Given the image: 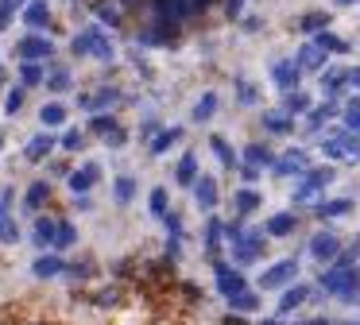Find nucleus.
<instances>
[{"mask_svg": "<svg viewBox=\"0 0 360 325\" xmlns=\"http://www.w3.org/2000/svg\"><path fill=\"white\" fill-rule=\"evenodd\" d=\"M294 275H299V264H294V259H283V264L272 267V271H263L260 286H283V283H291Z\"/></svg>", "mask_w": 360, "mask_h": 325, "instance_id": "nucleus-1", "label": "nucleus"}, {"mask_svg": "<svg viewBox=\"0 0 360 325\" xmlns=\"http://www.w3.org/2000/svg\"><path fill=\"white\" fill-rule=\"evenodd\" d=\"M337 237H333V233H318V237H314V244H310V252H314V259H333L337 256Z\"/></svg>", "mask_w": 360, "mask_h": 325, "instance_id": "nucleus-2", "label": "nucleus"}, {"mask_svg": "<svg viewBox=\"0 0 360 325\" xmlns=\"http://www.w3.org/2000/svg\"><path fill=\"white\" fill-rule=\"evenodd\" d=\"M217 286H221V295H240L244 290V279H240V271H229V267H217Z\"/></svg>", "mask_w": 360, "mask_h": 325, "instance_id": "nucleus-3", "label": "nucleus"}, {"mask_svg": "<svg viewBox=\"0 0 360 325\" xmlns=\"http://www.w3.org/2000/svg\"><path fill=\"white\" fill-rule=\"evenodd\" d=\"M306 298H310V286H291V290L279 298V314H291V310H299Z\"/></svg>", "mask_w": 360, "mask_h": 325, "instance_id": "nucleus-4", "label": "nucleus"}, {"mask_svg": "<svg viewBox=\"0 0 360 325\" xmlns=\"http://www.w3.org/2000/svg\"><path fill=\"white\" fill-rule=\"evenodd\" d=\"M59 271H62L59 256H39V259H35V275H39V279H50V275H59Z\"/></svg>", "mask_w": 360, "mask_h": 325, "instance_id": "nucleus-5", "label": "nucleus"}, {"mask_svg": "<svg viewBox=\"0 0 360 325\" xmlns=\"http://www.w3.org/2000/svg\"><path fill=\"white\" fill-rule=\"evenodd\" d=\"M23 20H28L31 28H43V23L50 20V12H47V4H43V0H35V4H28V12H23Z\"/></svg>", "mask_w": 360, "mask_h": 325, "instance_id": "nucleus-6", "label": "nucleus"}, {"mask_svg": "<svg viewBox=\"0 0 360 325\" xmlns=\"http://www.w3.org/2000/svg\"><path fill=\"white\" fill-rule=\"evenodd\" d=\"M55 237H59V225H55V221H39V225H35V244L39 248L55 244Z\"/></svg>", "mask_w": 360, "mask_h": 325, "instance_id": "nucleus-7", "label": "nucleus"}, {"mask_svg": "<svg viewBox=\"0 0 360 325\" xmlns=\"http://www.w3.org/2000/svg\"><path fill=\"white\" fill-rule=\"evenodd\" d=\"M20 50L28 55V59H43V55H50V43L47 39H23Z\"/></svg>", "mask_w": 360, "mask_h": 325, "instance_id": "nucleus-8", "label": "nucleus"}, {"mask_svg": "<svg viewBox=\"0 0 360 325\" xmlns=\"http://www.w3.org/2000/svg\"><path fill=\"white\" fill-rule=\"evenodd\" d=\"M291 228H294V217L291 213H279V217L267 221V233H272V237H283V233H291Z\"/></svg>", "mask_w": 360, "mask_h": 325, "instance_id": "nucleus-9", "label": "nucleus"}, {"mask_svg": "<svg viewBox=\"0 0 360 325\" xmlns=\"http://www.w3.org/2000/svg\"><path fill=\"white\" fill-rule=\"evenodd\" d=\"M229 306H233V310H244V314H252V310H256L260 302H256V295L240 290V295H233V298H229Z\"/></svg>", "mask_w": 360, "mask_h": 325, "instance_id": "nucleus-10", "label": "nucleus"}, {"mask_svg": "<svg viewBox=\"0 0 360 325\" xmlns=\"http://www.w3.org/2000/svg\"><path fill=\"white\" fill-rule=\"evenodd\" d=\"M50 144H55L50 136H35V139H31V148H28V159H43L50 151Z\"/></svg>", "mask_w": 360, "mask_h": 325, "instance_id": "nucleus-11", "label": "nucleus"}, {"mask_svg": "<svg viewBox=\"0 0 360 325\" xmlns=\"http://www.w3.org/2000/svg\"><path fill=\"white\" fill-rule=\"evenodd\" d=\"M16 237H20V228H16V221H8V217H4V209H0V240H4V244H12Z\"/></svg>", "mask_w": 360, "mask_h": 325, "instance_id": "nucleus-12", "label": "nucleus"}, {"mask_svg": "<svg viewBox=\"0 0 360 325\" xmlns=\"http://www.w3.org/2000/svg\"><path fill=\"white\" fill-rule=\"evenodd\" d=\"M93 178H97V167H86V170H78V175L70 178V186H74V190H86V186H93Z\"/></svg>", "mask_w": 360, "mask_h": 325, "instance_id": "nucleus-13", "label": "nucleus"}, {"mask_svg": "<svg viewBox=\"0 0 360 325\" xmlns=\"http://www.w3.org/2000/svg\"><path fill=\"white\" fill-rule=\"evenodd\" d=\"M47 194H50V190H47V182H35V186L28 190V206H31V209H39L43 201H47Z\"/></svg>", "mask_w": 360, "mask_h": 325, "instance_id": "nucleus-14", "label": "nucleus"}, {"mask_svg": "<svg viewBox=\"0 0 360 325\" xmlns=\"http://www.w3.org/2000/svg\"><path fill=\"white\" fill-rule=\"evenodd\" d=\"M62 120H66L62 105H43V124H62Z\"/></svg>", "mask_w": 360, "mask_h": 325, "instance_id": "nucleus-15", "label": "nucleus"}, {"mask_svg": "<svg viewBox=\"0 0 360 325\" xmlns=\"http://www.w3.org/2000/svg\"><path fill=\"white\" fill-rule=\"evenodd\" d=\"M214 105H217V97H214V93H209V97H205V101H198V105H194V120H205V117H214Z\"/></svg>", "mask_w": 360, "mask_h": 325, "instance_id": "nucleus-16", "label": "nucleus"}, {"mask_svg": "<svg viewBox=\"0 0 360 325\" xmlns=\"http://www.w3.org/2000/svg\"><path fill=\"white\" fill-rule=\"evenodd\" d=\"M74 240H78V233H74V225H59V237H55V244H59V248H70V244H74Z\"/></svg>", "mask_w": 360, "mask_h": 325, "instance_id": "nucleus-17", "label": "nucleus"}, {"mask_svg": "<svg viewBox=\"0 0 360 325\" xmlns=\"http://www.w3.org/2000/svg\"><path fill=\"white\" fill-rule=\"evenodd\" d=\"M275 78H279V86H291L294 66H291V62H279V66H275Z\"/></svg>", "mask_w": 360, "mask_h": 325, "instance_id": "nucleus-18", "label": "nucleus"}, {"mask_svg": "<svg viewBox=\"0 0 360 325\" xmlns=\"http://www.w3.org/2000/svg\"><path fill=\"white\" fill-rule=\"evenodd\" d=\"M198 201H202L205 209L214 206V182H202V186H198Z\"/></svg>", "mask_w": 360, "mask_h": 325, "instance_id": "nucleus-19", "label": "nucleus"}, {"mask_svg": "<svg viewBox=\"0 0 360 325\" xmlns=\"http://www.w3.org/2000/svg\"><path fill=\"white\" fill-rule=\"evenodd\" d=\"M190 178H194V155H186L178 167V182H190Z\"/></svg>", "mask_w": 360, "mask_h": 325, "instance_id": "nucleus-20", "label": "nucleus"}, {"mask_svg": "<svg viewBox=\"0 0 360 325\" xmlns=\"http://www.w3.org/2000/svg\"><path fill=\"white\" fill-rule=\"evenodd\" d=\"M82 132H66V139H62V148H70V151H78V148H86V144H82Z\"/></svg>", "mask_w": 360, "mask_h": 325, "instance_id": "nucleus-21", "label": "nucleus"}, {"mask_svg": "<svg viewBox=\"0 0 360 325\" xmlns=\"http://www.w3.org/2000/svg\"><path fill=\"white\" fill-rule=\"evenodd\" d=\"M70 86V74L66 70H55V74H50V89H66Z\"/></svg>", "mask_w": 360, "mask_h": 325, "instance_id": "nucleus-22", "label": "nucleus"}, {"mask_svg": "<svg viewBox=\"0 0 360 325\" xmlns=\"http://www.w3.org/2000/svg\"><path fill=\"white\" fill-rule=\"evenodd\" d=\"M117 197H120V201L132 197V178H120V182H117Z\"/></svg>", "mask_w": 360, "mask_h": 325, "instance_id": "nucleus-23", "label": "nucleus"}, {"mask_svg": "<svg viewBox=\"0 0 360 325\" xmlns=\"http://www.w3.org/2000/svg\"><path fill=\"white\" fill-rule=\"evenodd\" d=\"M236 201H240V209H244V213H248V209H256V206H260V197H256V194H240V197H236Z\"/></svg>", "mask_w": 360, "mask_h": 325, "instance_id": "nucleus-24", "label": "nucleus"}, {"mask_svg": "<svg viewBox=\"0 0 360 325\" xmlns=\"http://www.w3.org/2000/svg\"><path fill=\"white\" fill-rule=\"evenodd\" d=\"M345 209H349V201H330V206H321V213L337 217V213H345Z\"/></svg>", "mask_w": 360, "mask_h": 325, "instance_id": "nucleus-25", "label": "nucleus"}, {"mask_svg": "<svg viewBox=\"0 0 360 325\" xmlns=\"http://www.w3.org/2000/svg\"><path fill=\"white\" fill-rule=\"evenodd\" d=\"M151 209H155V213H163V209H167V194H163V190L151 194Z\"/></svg>", "mask_w": 360, "mask_h": 325, "instance_id": "nucleus-26", "label": "nucleus"}, {"mask_svg": "<svg viewBox=\"0 0 360 325\" xmlns=\"http://www.w3.org/2000/svg\"><path fill=\"white\" fill-rule=\"evenodd\" d=\"M20 105H23V97H20V93H12V97H8V112H16Z\"/></svg>", "mask_w": 360, "mask_h": 325, "instance_id": "nucleus-27", "label": "nucleus"}, {"mask_svg": "<svg viewBox=\"0 0 360 325\" xmlns=\"http://www.w3.org/2000/svg\"><path fill=\"white\" fill-rule=\"evenodd\" d=\"M299 325H330L325 317H314V322H299Z\"/></svg>", "mask_w": 360, "mask_h": 325, "instance_id": "nucleus-28", "label": "nucleus"}, {"mask_svg": "<svg viewBox=\"0 0 360 325\" xmlns=\"http://www.w3.org/2000/svg\"><path fill=\"white\" fill-rule=\"evenodd\" d=\"M352 81H357V86H360V70H357V74H352Z\"/></svg>", "mask_w": 360, "mask_h": 325, "instance_id": "nucleus-29", "label": "nucleus"}, {"mask_svg": "<svg viewBox=\"0 0 360 325\" xmlns=\"http://www.w3.org/2000/svg\"><path fill=\"white\" fill-rule=\"evenodd\" d=\"M263 325H279V322H263Z\"/></svg>", "mask_w": 360, "mask_h": 325, "instance_id": "nucleus-30", "label": "nucleus"}, {"mask_svg": "<svg viewBox=\"0 0 360 325\" xmlns=\"http://www.w3.org/2000/svg\"><path fill=\"white\" fill-rule=\"evenodd\" d=\"M0 81H4V70H0Z\"/></svg>", "mask_w": 360, "mask_h": 325, "instance_id": "nucleus-31", "label": "nucleus"}, {"mask_svg": "<svg viewBox=\"0 0 360 325\" xmlns=\"http://www.w3.org/2000/svg\"><path fill=\"white\" fill-rule=\"evenodd\" d=\"M345 4H349V0H345Z\"/></svg>", "mask_w": 360, "mask_h": 325, "instance_id": "nucleus-32", "label": "nucleus"}]
</instances>
